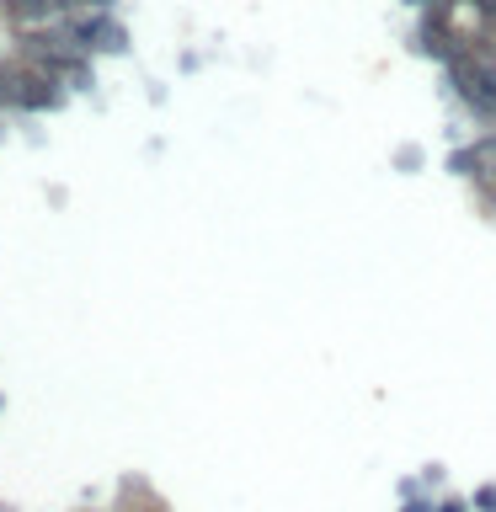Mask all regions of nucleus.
I'll list each match as a JSON object with an SVG mask.
<instances>
[{
  "label": "nucleus",
  "instance_id": "obj_3",
  "mask_svg": "<svg viewBox=\"0 0 496 512\" xmlns=\"http://www.w3.org/2000/svg\"><path fill=\"white\" fill-rule=\"evenodd\" d=\"M11 11L22 16V22H43V16L59 11V0H11Z\"/></svg>",
  "mask_w": 496,
  "mask_h": 512
},
{
  "label": "nucleus",
  "instance_id": "obj_5",
  "mask_svg": "<svg viewBox=\"0 0 496 512\" xmlns=\"http://www.w3.org/2000/svg\"><path fill=\"white\" fill-rule=\"evenodd\" d=\"M411 512H427V507H411Z\"/></svg>",
  "mask_w": 496,
  "mask_h": 512
},
{
  "label": "nucleus",
  "instance_id": "obj_1",
  "mask_svg": "<svg viewBox=\"0 0 496 512\" xmlns=\"http://www.w3.org/2000/svg\"><path fill=\"white\" fill-rule=\"evenodd\" d=\"M454 86H459V96H464V102H470L475 112L496 118V75L486 70V64H475V59H454Z\"/></svg>",
  "mask_w": 496,
  "mask_h": 512
},
{
  "label": "nucleus",
  "instance_id": "obj_2",
  "mask_svg": "<svg viewBox=\"0 0 496 512\" xmlns=\"http://www.w3.org/2000/svg\"><path fill=\"white\" fill-rule=\"evenodd\" d=\"M75 38H86V48H118L123 54V27L107 22V16H86V22H75Z\"/></svg>",
  "mask_w": 496,
  "mask_h": 512
},
{
  "label": "nucleus",
  "instance_id": "obj_4",
  "mask_svg": "<svg viewBox=\"0 0 496 512\" xmlns=\"http://www.w3.org/2000/svg\"><path fill=\"white\" fill-rule=\"evenodd\" d=\"M59 6L70 11V6H107V0H59Z\"/></svg>",
  "mask_w": 496,
  "mask_h": 512
}]
</instances>
